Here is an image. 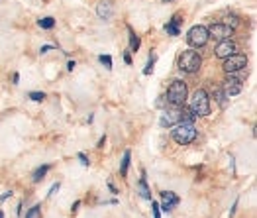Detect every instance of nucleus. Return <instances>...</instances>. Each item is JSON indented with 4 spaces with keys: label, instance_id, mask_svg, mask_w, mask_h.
I'll return each instance as SVG.
<instances>
[{
    "label": "nucleus",
    "instance_id": "f257e3e1",
    "mask_svg": "<svg viewBox=\"0 0 257 218\" xmlns=\"http://www.w3.org/2000/svg\"><path fill=\"white\" fill-rule=\"evenodd\" d=\"M196 122V114L191 106H169L163 110L161 118H159V126L161 128H175L177 124H194Z\"/></svg>",
    "mask_w": 257,
    "mask_h": 218
},
{
    "label": "nucleus",
    "instance_id": "f03ea898",
    "mask_svg": "<svg viewBox=\"0 0 257 218\" xmlns=\"http://www.w3.org/2000/svg\"><path fill=\"white\" fill-rule=\"evenodd\" d=\"M200 65H202V57H200L198 51H194V49H185V51L179 55V59H177L179 71L189 73V75L198 73V71H200Z\"/></svg>",
    "mask_w": 257,
    "mask_h": 218
},
{
    "label": "nucleus",
    "instance_id": "7ed1b4c3",
    "mask_svg": "<svg viewBox=\"0 0 257 218\" xmlns=\"http://www.w3.org/2000/svg\"><path fill=\"white\" fill-rule=\"evenodd\" d=\"M189 98V87L185 81H173L167 92H165V100L169 102V106H183Z\"/></svg>",
    "mask_w": 257,
    "mask_h": 218
},
{
    "label": "nucleus",
    "instance_id": "20e7f679",
    "mask_svg": "<svg viewBox=\"0 0 257 218\" xmlns=\"http://www.w3.org/2000/svg\"><path fill=\"white\" fill-rule=\"evenodd\" d=\"M191 110L196 114V118H204L212 112V106H210V96L204 88H198L194 90L193 94V102H191Z\"/></svg>",
    "mask_w": 257,
    "mask_h": 218
},
{
    "label": "nucleus",
    "instance_id": "39448f33",
    "mask_svg": "<svg viewBox=\"0 0 257 218\" xmlns=\"http://www.w3.org/2000/svg\"><path fill=\"white\" fill-rule=\"evenodd\" d=\"M196 128H194V124H181V126H175L171 130V138L175 144H179V146H189V144H193L194 140H196Z\"/></svg>",
    "mask_w": 257,
    "mask_h": 218
},
{
    "label": "nucleus",
    "instance_id": "423d86ee",
    "mask_svg": "<svg viewBox=\"0 0 257 218\" xmlns=\"http://www.w3.org/2000/svg\"><path fill=\"white\" fill-rule=\"evenodd\" d=\"M187 44L191 45V49H202L204 45L208 44V30H206V26H202V24L193 26L187 32Z\"/></svg>",
    "mask_w": 257,
    "mask_h": 218
},
{
    "label": "nucleus",
    "instance_id": "0eeeda50",
    "mask_svg": "<svg viewBox=\"0 0 257 218\" xmlns=\"http://www.w3.org/2000/svg\"><path fill=\"white\" fill-rule=\"evenodd\" d=\"M245 67H247V55H243V53H234V55H230L228 59H224V71H226L228 75L239 73V71H243Z\"/></svg>",
    "mask_w": 257,
    "mask_h": 218
},
{
    "label": "nucleus",
    "instance_id": "6e6552de",
    "mask_svg": "<svg viewBox=\"0 0 257 218\" xmlns=\"http://www.w3.org/2000/svg\"><path fill=\"white\" fill-rule=\"evenodd\" d=\"M206 30H208V38H212V40H216V42L232 40V36H234V30H232V28H228V26H224L222 22L210 24Z\"/></svg>",
    "mask_w": 257,
    "mask_h": 218
},
{
    "label": "nucleus",
    "instance_id": "1a4fd4ad",
    "mask_svg": "<svg viewBox=\"0 0 257 218\" xmlns=\"http://www.w3.org/2000/svg\"><path fill=\"white\" fill-rule=\"evenodd\" d=\"M243 79H245V75H241L239 77V73H232L228 79H226V83H224V92L228 94V96H237L239 92H241V88H243Z\"/></svg>",
    "mask_w": 257,
    "mask_h": 218
},
{
    "label": "nucleus",
    "instance_id": "9d476101",
    "mask_svg": "<svg viewBox=\"0 0 257 218\" xmlns=\"http://www.w3.org/2000/svg\"><path fill=\"white\" fill-rule=\"evenodd\" d=\"M159 196H161V206H159V210H163V212H171L173 208H177L179 202H181L179 195L173 193V191H159Z\"/></svg>",
    "mask_w": 257,
    "mask_h": 218
},
{
    "label": "nucleus",
    "instance_id": "9b49d317",
    "mask_svg": "<svg viewBox=\"0 0 257 218\" xmlns=\"http://www.w3.org/2000/svg\"><path fill=\"white\" fill-rule=\"evenodd\" d=\"M237 49V45L234 40H224V42H218V45L214 47V55L218 59H228L230 55H234Z\"/></svg>",
    "mask_w": 257,
    "mask_h": 218
},
{
    "label": "nucleus",
    "instance_id": "f8f14e48",
    "mask_svg": "<svg viewBox=\"0 0 257 218\" xmlns=\"http://www.w3.org/2000/svg\"><path fill=\"white\" fill-rule=\"evenodd\" d=\"M96 16L100 20H110L114 16V2L112 0H100L96 4Z\"/></svg>",
    "mask_w": 257,
    "mask_h": 218
},
{
    "label": "nucleus",
    "instance_id": "ddd939ff",
    "mask_svg": "<svg viewBox=\"0 0 257 218\" xmlns=\"http://www.w3.org/2000/svg\"><path fill=\"white\" fill-rule=\"evenodd\" d=\"M181 26H183V16H177V14H175L169 22H165L163 30L167 32V36L177 38V36H181Z\"/></svg>",
    "mask_w": 257,
    "mask_h": 218
},
{
    "label": "nucleus",
    "instance_id": "4468645a",
    "mask_svg": "<svg viewBox=\"0 0 257 218\" xmlns=\"http://www.w3.org/2000/svg\"><path fill=\"white\" fill-rule=\"evenodd\" d=\"M208 96L216 98V102L220 104V108H226V104H228V98H226V94H224V88L220 87V85H210Z\"/></svg>",
    "mask_w": 257,
    "mask_h": 218
},
{
    "label": "nucleus",
    "instance_id": "2eb2a0df",
    "mask_svg": "<svg viewBox=\"0 0 257 218\" xmlns=\"http://www.w3.org/2000/svg\"><path fill=\"white\" fill-rule=\"evenodd\" d=\"M138 191H140V196H144L146 200H151V191H150V185H148V173H146V169L142 171V177L138 181Z\"/></svg>",
    "mask_w": 257,
    "mask_h": 218
},
{
    "label": "nucleus",
    "instance_id": "dca6fc26",
    "mask_svg": "<svg viewBox=\"0 0 257 218\" xmlns=\"http://www.w3.org/2000/svg\"><path fill=\"white\" fill-rule=\"evenodd\" d=\"M128 42H130V47H132V51L136 53V51H140V47H142V38L136 34V30L128 26Z\"/></svg>",
    "mask_w": 257,
    "mask_h": 218
},
{
    "label": "nucleus",
    "instance_id": "f3484780",
    "mask_svg": "<svg viewBox=\"0 0 257 218\" xmlns=\"http://www.w3.org/2000/svg\"><path fill=\"white\" fill-rule=\"evenodd\" d=\"M130 163H132V152L126 150L124 155H122V161H120V175H122V177H128Z\"/></svg>",
    "mask_w": 257,
    "mask_h": 218
},
{
    "label": "nucleus",
    "instance_id": "a211bd4d",
    "mask_svg": "<svg viewBox=\"0 0 257 218\" xmlns=\"http://www.w3.org/2000/svg\"><path fill=\"white\" fill-rule=\"evenodd\" d=\"M51 167L47 165V163H43V165H40V167H36V171L32 173V181L34 183H40V181H43V177L47 175V171H49Z\"/></svg>",
    "mask_w": 257,
    "mask_h": 218
},
{
    "label": "nucleus",
    "instance_id": "6ab92c4d",
    "mask_svg": "<svg viewBox=\"0 0 257 218\" xmlns=\"http://www.w3.org/2000/svg\"><path fill=\"white\" fill-rule=\"evenodd\" d=\"M155 63H157V55H155V51L151 49V51H150V57H148V63H146V67H144V75H146V77H148V75H153Z\"/></svg>",
    "mask_w": 257,
    "mask_h": 218
},
{
    "label": "nucleus",
    "instance_id": "aec40b11",
    "mask_svg": "<svg viewBox=\"0 0 257 218\" xmlns=\"http://www.w3.org/2000/svg\"><path fill=\"white\" fill-rule=\"evenodd\" d=\"M222 24H224V26H228V28H232V30L236 32V28L239 26V18H237L236 14H224Z\"/></svg>",
    "mask_w": 257,
    "mask_h": 218
},
{
    "label": "nucleus",
    "instance_id": "412c9836",
    "mask_svg": "<svg viewBox=\"0 0 257 218\" xmlns=\"http://www.w3.org/2000/svg\"><path fill=\"white\" fill-rule=\"evenodd\" d=\"M38 26H40L42 30H53V28H55V18H51V16L40 18V20H38Z\"/></svg>",
    "mask_w": 257,
    "mask_h": 218
},
{
    "label": "nucleus",
    "instance_id": "4be33fe9",
    "mask_svg": "<svg viewBox=\"0 0 257 218\" xmlns=\"http://www.w3.org/2000/svg\"><path fill=\"white\" fill-rule=\"evenodd\" d=\"M45 96H47V94H45L43 90H32V92H28V98L34 100V102H43Z\"/></svg>",
    "mask_w": 257,
    "mask_h": 218
},
{
    "label": "nucleus",
    "instance_id": "5701e85b",
    "mask_svg": "<svg viewBox=\"0 0 257 218\" xmlns=\"http://www.w3.org/2000/svg\"><path fill=\"white\" fill-rule=\"evenodd\" d=\"M98 61H100V65L106 67L108 71H112V55H108V53H102V55H98Z\"/></svg>",
    "mask_w": 257,
    "mask_h": 218
},
{
    "label": "nucleus",
    "instance_id": "b1692460",
    "mask_svg": "<svg viewBox=\"0 0 257 218\" xmlns=\"http://www.w3.org/2000/svg\"><path fill=\"white\" fill-rule=\"evenodd\" d=\"M26 218H42V204L32 206V208L26 212Z\"/></svg>",
    "mask_w": 257,
    "mask_h": 218
},
{
    "label": "nucleus",
    "instance_id": "393cba45",
    "mask_svg": "<svg viewBox=\"0 0 257 218\" xmlns=\"http://www.w3.org/2000/svg\"><path fill=\"white\" fill-rule=\"evenodd\" d=\"M151 202V210H153V218H161V210H159V202L150 200Z\"/></svg>",
    "mask_w": 257,
    "mask_h": 218
},
{
    "label": "nucleus",
    "instance_id": "a878e982",
    "mask_svg": "<svg viewBox=\"0 0 257 218\" xmlns=\"http://www.w3.org/2000/svg\"><path fill=\"white\" fill-rule=\"evenodd\" d=\"M77 159H79V161H81V163H83V165H85V167H90V159H88V157H86V153H77Z\"/></svg>",
    "mask_w": 257,
    "mask_h": 218
},
{
    "label": "nucleus",
    "instance_id": "bb28decb",
    "mask_svg": "<svg viewBox=\"0 0 257 218\" xmlns=\"http://www.w3.org/2000/svg\"><path fill=\"white\" fill-rule=\"evenodd\" d=\"M59 187H61V183H53V187L49 189V193H47V198H51V196L55 195L57 191H59Z\"/></svg>",
    "mask_w": 257,
    "mask_h": 218
},
{
    "label": "nucleus",
    "instance_id": "cd10ccee",
    "mask_svg": "<svg viewBox=\"0 0 257 218\" xmlns=\"http://www.w3.org/2000/svg\"><path fill=\"white\" fill-rule=\"evenodd\" d=\"M53 49H57V45H53V44H45V45H43V47H42V49H40V53H42V55H43V53H47V51H53Z\"/></svg>",
    "mask_w": 257,
    "mask_h": 218
},
{
    "label": "nucleus",
    "instance_id": "c85d7f7f",
    "mask_svg": "<svg viewBox=\"0 0 257 218\" xmlns=\"http://www.w3.org/2000/svg\"><path fill=\"white\" fill-rule=\"evenodd\" d=\"M165 102H167V100H165V94H163V96H159V98L155 100V106H157V108H165Z\"/></svg>",
    "mask_w": 257,
    "mask_h": 218
},
{
    "label": "nucleus",
    "instance_id": "c756f323",
    "mask_svg": "<svg viewBox=\"0 0 257 218\" xmlns=\"http://www.w3.org/2000/svg\"><path fill=\"white\" fill-rule=\"evenodd\" d=\"M237 204H239V198H236V200H234V202H232V208H230V216H236Z\"/></svg>",
    "mask_w": 257,
    "mask_h": 218
},
{
    "label": "nucleus",
    "instance_id": "7c9ffc66",
    "mask_svg": "<svg viewBox=\"0 0 257 218\" xmlns=\"http://www.w3.org/2000/svg\"><path fill=\"white\" fill-rule=\"evenodd\" d=\"M124 63H126V65H132V63H134V61H132V53H130V51H124Z\"/></svg>",
    "mask_w": 257,
    "mask_h": 218
},
{
    "label": "nucleus",
    "instance_id": "2f4dec72",
    "mask_svg": "<svg viewBox=\"0 0 257 218\" xmlns=\"http://www.w3.org/2000/svg\"><path fill=\"white\" fill-rule=\"evenodd\" d=\"M79 206H81V200H75V202H73V206H71V214H77Z\"/></svg>",
    "mask_w": 257,
    "mask_h": 218
},
{
    "label": "nucleus",
    "instance_id": "473e14b6",
    "mask_svg": "<svg viewBox=\"0 0 257 218\" xmlns=\"http://www.w3.org/2000/svg\"><path fill=\"white\" fill-rule=\"evenodd\" d=\"M108 191H110V193H114V195H116V193H118V187H116V185H114V183H112V181H108Z\"/></svg>",
    "mask_w": 257,
    "mask_h": 218
},
{
    "label": "nucleus",
    "instance_id": "72a5a7b5",
    "mask_svg": "<svg viewBox=\"0 0 257 218\" xmlns=\"http://www.w3.org/2000/svg\"><path fill=\"white\" fill-rule=\"evenodd\" d=\"M10 196H12V191H6V193H2V195H0V202H4V200H8Z\"/></svg>",
    "mask_w": 257,
    "mask_h": 218
},
{
    "label": "nucleus",
    "instance_id": "f704fd0d",
    "mask_svg": "<svg viewBox=\"0 0 257 218\" xmlns=\"http://www.w3.org/2000/svg\"><path fill=\"white\" fill-rule=\"evenodd\" d=\"M22 212H24V202H18V206H16V214H18V218L22 216Z\"/></svg>",
    "mask_w": 257,
    "mask_h": 218
},
{
    "label": "nucleus",
    "instance_id": "c9c22d12",
    "mask_svg": "<svg viewBox=\"0 0 257 218\" xmlns=\"http://www.w3.org/2000/svg\"><path fill=\"white\" fill-rule=\"evenodd\" d=\"M12 83H14V85L20 83V73H14V75H12Z\"/></svg>",
    "mask_w": 257,
    "mask_h": 218
},
{
    "label": "nucleus",
    "instance_id": "e433bc0d",
    "mask_svg": "<svg viewBox=\"0 0 257 218\" xmlns=\"http://www.w3.org/2000/svg\"><path fill=\"white\" fill-rule=\"evenodd\" d=\"M104 142H106V134H104V136H102V138H100V140H98V144H96V148H98V150H100V148H102V146H104Z\"/></svg>",
    "mask_w": 257,
    "mask_h": 218
},
{
    "label": "nucleus",
    "instance_id": "4c0bfd02",
    "mask_svg": "<svg viewBox=\"0 0 257 218\" xmlns=\"http://www.w3.org/2000/svg\"><path fill=\"white\" fill-rule=\"evenodd\" d=\"M73 69H75V61H73V59H71V61H69V63H67V71H73Z\"/></svg>",
    "mask_w": 257,
    "mask_h": 218
},
{
    "label": "nucleus",
    "instance_id": "58836bf2",
    "mask_svg": "<svg viewBox=\"0 0 257 218\" xmlns=\"http://www.w3.org/2000/svg\"><path fill=\"white\" fill-rule=\"evenodd\" d=\"M0 218H4V212H2V210H0Z\"/></svg>",
    "mask_w": 257,
    "mask_h": 218
},
{
    "label": "nucleus",
    "instance_id": "ea45409f",
    "mask_svg": "<svg viewBox=\"0 0 257 218\" xmlns=\"http://www.w3.org/2000/svg\"><path fill=\"white\" fill-rule=\"evenodd\" d=\"M163 2H173V0H163Z\"/></svg>",
    "mask_w": 257,
    "mask_h": 218
}]
</instances>
